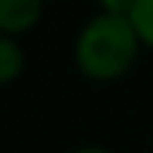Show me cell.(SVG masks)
I'll use <instances>...</instances> for the list:
<instances>
[{"label":"cell","instance_id":"obj_1","mask_svg":"<svg viewBox=\"0 0 153 153\" xmlns=\"http://www.w3.org/2000/svg\"><path fill=\"white\" fill-rule=\"evenodd\" d=\"M141 48V36L126 12H102L84 24L75 42L78 69L93 81H111L123 75Z\"/></svg>","mask_w":153,"mask_h":153},{"label":"cell","instance_id":"obj_2","mask_svg":"<svg viewBox=\"0 0 153 153\" xmlns=\"http://www.w3.org/2000/svg\"><path fill=\"white\" fill-rule=\"evenodd\" d=\"M42 15V0H0V30L3 36L33 27Z\"/></svg>","mask_w":153,"mask_h":153},{"label":"cell","instance_id":"obj_3","mask_svg":"<svg viewBox=\"0 0 153 153\" xmlns=\"http://www.w3.org/2000/svg\"><path fill=\"white\" fill-rule=\"evenodd\" d=\"M21 69H24V51H21V45L12 36H3V39H0V81H3V84L15 81L21 75Z\"/></svg>","mask_w":153,"mask_h":153},{"label":"cell","instance_id":"obj_4","mask_svg":"<svg viewBox=\"0 0 153 153\" xmlns=\"http://www.w3.org/2000/svg\"><path fill=\"white\" fill-rule=\"evenodd\" d=\"M132 27L138 30L141 42L147 48H153V0H129V9H126Z\"/></svg>","mask_w":153,"mask_h":153},{"label":"cell","instance_id":"obj_5","mask_svg":"<svg viewBox=\"0 0 153 153\" xmlns=\"http://www.w3.org/2000/svg\"><path fill=\"white\" fill-rule=\"evenodd\" d=\"M72 153H108L105 147H78V150H72Z\"/></svg>","mask_w":153,"mask_h":153}]
</instances>
